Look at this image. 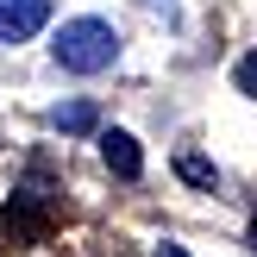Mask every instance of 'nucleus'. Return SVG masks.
<instances>
[{"label": "nucleus", "mask_w": 257, "mask_h": 257, "mask_svg": "<svg viewBox=\"0 0 257 257\" xmlns=\"http://www.w3.org/2000/svg\"><path fill=\"white\" fill-rule=\"evenodd\" d=\"M176 170H182V182L213 188V163H207V157H195V151H182V157H176Z\"/></svg>", "instance_id": "nucleus-5"}, {"label": "nucleus", "mask_w": 257, "mask_h": 257, "mask_svg": "<svg viewBox=\"0 0 257 257\" xmlns=\"http://www.w3.org/2000/svg\"><path fill=\"white\" fill-rule=\"evenodd\" d=\"M157 257H188V251H182V245H163V251H157Z\"/></svg>", "instance_id": "nucleus-7"}, {"label": "nucleus", "mask_w": 257, "mask_h": 257, "mask_svg": "<svg viewBox=\"0 0 257 257\" xmlns=\"http://www.w3.org/2000/svg\"><path fill=\"white\" fill-rule=\"evenodd\" d=\"M50 57H57V69H69V75H100V69H113V57H119V32H113L107 19H63Z\"/></svg>", "instance_id": "nucleus-1"}, {"label": "nucleus", "mask_w": 257, "mask_h": 257, "mask_svg": "<svg viewBox=\"0 0 257 257\" xmlns=\"http://www.w3.org/2000/svg\"><path fill=\"white\" fill-rule=\"evenodd\" d=\"M251 238H257V226H251Z\"/></svg>", "instance_id": "nucleus-8"}, {"label": "nucleus", "mask_w": 257, "mask_h": 257, "mask_svg": "<svg viewBox=\"0 0 257 257\" xmlns=\"http://www.w3.org/2000/svg\"><path fill=\"white\" fill-rule=\"evenodd\" d=\"M100 163H107L119 182H138L145 176V157H138V138H125V132H100Z\"/></svg>", "instance_id": "nucleus-3"}, {"label": "nucleus", "mask_w": 257, "mask_h": 257, "mask_svg": "<svg viewBox=\"0 0 257 257\" xmlns=\"http://www.w3.org/2000/svg\"><path fill=\"white\" fill-rule=\"evenodd\" d=\"M50 125L69 132V138H82V132H94V125H100V113H94V100H69V107L50 113Z\"/></svg>", "instance_id": "nucleus-4"}, {"label": "nucleus", "mask_w": 257, "mask_h": 257, "mask_svg": "<svg viewBox=\"0 0 257 257\" xmlns=\"http://www.w3.org/2000/svg\"><path fill=\"white\" fill-rule=\"evenodd\" d=\"M238 88L257 100V57H245V63H238Z\"/></svg>", "instance_id": "nucleus-6"}, {"label": "nucleus", "mask_w": 257, "mask_h": 257, "mask_svg": "<svg viewBox=\"0 0 257 257\" xmlns=\"http://www.w3.org/2000/svg\"><path fill=\"white\" fill-rule=\"evenodd\" d=\"M50 0H0V44H25L32 32H44Z\"/></svg>", "instance_id": "nucleus-2"}]
</instances>
